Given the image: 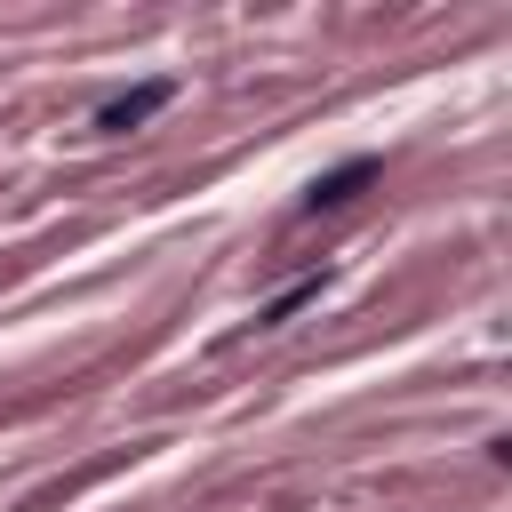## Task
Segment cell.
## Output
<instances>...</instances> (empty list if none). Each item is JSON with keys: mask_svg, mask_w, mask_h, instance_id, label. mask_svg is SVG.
Wrapping results in <instances>:
<instances>
[{"mask_svg": "<svg viewBox=\"0 0 512 512\" xmlns=\"http://www.w3.org/2000/svg\"><path fill=\"white\" fill-rule=\"evenodd\" d=\"M168 80H144V88H128V96H112L104 112H96V136H128V128H144L152 112H168Z\"/></svg>", "mask_w": 512, "mask_h": 512, "instance_id": "6da1fadb", "label": "cell"}, {"mask_svg": "<svg viewBox=\"0 0 512 512\" xmlns=\"http://www.w3.org/2000/svg\"><path fill=\"white\" fill-rule=\"evenodd\" d=\"M360 184H376V160H368V152H360V160H344V168H328V176L304 192V208H312V216H320V208H344Z\"/></svg>", "mask_w": 512, "mask_h": 512, "instance_id": "7a4b0ae2", "label": "cell"}, {"mask_svg": "<svg viewBox=\"0 0 512 512\" xmlns=\"http://www.w3.org/2000/svg\"><path fill=\"white\" fill-rule=\"evenodd\" d=\"M312 296H320V280H296V288H280V296H272V304L256 312V328H280V320H288L296 304H312Z\"/></svg>", "mask_w": 512, "mask_h": 512, "instance_id": "3957f363", "label": "cell"}]
</instances>
